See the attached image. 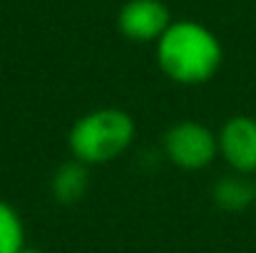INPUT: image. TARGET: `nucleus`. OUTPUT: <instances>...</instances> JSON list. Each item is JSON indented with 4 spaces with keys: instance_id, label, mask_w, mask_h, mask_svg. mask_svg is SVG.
I'll return each mask as SVG.
<instances>
[{
    "instance_id": "1",
    "label": "nucleus",
    "mask_w": 256,
    "mask_h": 253,
    "mask_svg": "<svg viewBox=\"0 0 256 253\" xmlns=\"http://www.w3.org/2000/svg\"><path fill=\"white\" fill-rule=\"evenodd\" d=\"M154 60L162 75L176 84H204L224 65V47L214 30L199 20H172L154 42Z\"/></svg>"
},
{
    "instance_id": "2",
    "label": "nucleus",
    "mask_w": 256,
    "mask_h": 253,
    "mask_svg": "<svg viewBox=\"0 0 256 253\" xmlns=\"http://www.w3.org/2000/svg\"><path fill=\"white\" fill-rule=\"evenodd\" d=\"M137 124L120 107H100L78 117L68 132V149L85 167L110 164L120 159L134 142Z\"/></svg>"
},
{
    "instance_id": "3",
    "label": "nucleus",
    "mask_w": 256,
    "mask_h": 253,
    "mask_svg": "<svg viewBox=\"0 0 256 253\" xmlns=\"http://www.w3.org/2000/svg\"><path fill=\"white\" fill-rule=\"evenodd\" d=\"M162 152L172 167L182 171H202L219 159L216 132L194 119H179L167 127Z\"/></svg>"
},
{
    "instance_id": "4",
    "label": "nucleus",
    "mask_w": 256,
    "mask_h": 253,
    "mask_svg": "<svg viewBox=\"0 0 256 253\" xmlns=\"http://www.w3.org/2000/svg\"><path fill=\"white\" fill-rule=\"evenodd\" d=\"M219 159L234 174L256 176V117L232 114L216 132Z\"/></svg>"
},
{
    "instance_id": "5",
    "label": "nucleus",
    "mask_w": 256,
    "mask_h": 253,
    "mask_svg": "<svg viewBox=\"0 0 256 253\" xmlns=\"http://www.w3.org/2000/svg\"><path fill=\"white\" fill-rule=\"evenodd\" d=\"M172 25V12L164 0H127L117 12V30L130 42H157Z\"/></svg>"
},
{
    "instance_id": "6",
    "label": "nucleus",
    "mask_w": 256,
    "mask_h": 253,
    "mask_svg": "<svg viewBox=\"0 0 256 253\" xmlns=\"http://www.w3.org/2000/svg\"><path fill=\"white\" fill-rule=\"evenodd\" d=\"M212 199L216 204V209L226 211V214H242L246 209L254 206V176H244V174H226L222 179L214 181L212 186Z\"/></svg>"
},
{
    "instance_id": "7",
    "label": "nucleus",
    "mask_w": 256,
    "mask_h": 253,
    "mask_svg": "<svg viewBox=\"0 0 256 253\" xmlns=\"http://www.w3.org/2000/svg\"><path fill=\"white\" fill-rule=\"evenodd\" d=\"M87 186H90L87 167L80 164V162H75V159L55 169L52 181H50L52 196L60 204H78L87 194Z\"/></svg>"
},
{
    "instance_id": "8",
    "label": "nucleus",
    "mask_w": 256,
    "mask_h": 253,
    "mask_svg": "<svg viewBox=\"0 0 256 253\" xmlns=\"http://www.w3.org/2000/svg\"><path fill=\"white\" fill-rule=\"evenodd\" d=\"M25 249V224L18 209L0 199V253H20Z\"/></svg>"
},
{
    "instance_id": "9",
    "label": "nucleus",
    "mask_w": 256,
    "mask_h": 253,
    "mask_svg": "<svg viewBox=\"0 0 256 253\" xmlns=\"http://www.w3.org/2000/svg\"><path fill=\"white\" fill-rule=\"evenodd\" d=\"M20 253H45V251H38V249H28V246H25V249H22Z\"/></svg>"
},
{
    "instance_id": "10",
    "label": "nucleus",
    "mask_w": 256,
    "mask_h": 253,
    "mask_svg": "<svg viewBox=\"0 0 256 253\" xmlns=\"http://www.w3.org/2000/svg\"><path fill=\"white\" fill-rule=\"evenodd\" d=\"M254 194H256V176H254ZM254 206H256V199H254Z\"/></svg>"
}]
</instances>
